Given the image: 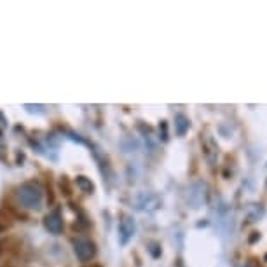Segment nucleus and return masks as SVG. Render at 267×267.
Masks as SVG:
<instances>
[{
	"instance_id": "obj_1",
	"label": "nucleus",
	"mask_w": 267,
	"mask_h": 267,
	"mask_svg": "<svg viewBox=\"0 0 267 267\" xmlns=\"http://www.w3.org/2000/svg\"><path fill=\"white\" fill-rule=\"evenodd\" d=\"M18 199L30 210H39L42 206V190L33 184H25L18 189Z\"/></svg>"
},
{
	"instance_id": "obj_2",
	"label": "nucleus",
	"mask_w": 267,
	"mask_h": 267,
	"mask_svg": "<svg viewBox=\"0 0 267 267\" xmlns=\"http://www.w3.org/2000/svg\"><path fill=\"white\" fill-rule=\"evenodd\" d=\"M135 231H137V226H135V220L129 215H124L121 220H119V243L122 247L129 243L135 236Z\"/></svg>"
},
{
	"instance_id": "obj_3",
	"label": "nucleus",
	"mask_w": 267,
	"mask_h": 267,
	"mask_svg": "<svg viewBox=\"0 0 267 267\" xmlns=\"http://www.w3.org/2000/svg\"><path fill=\"white\" fill-rule=\"evenodd\" d=\"M74 253L80 262L91 260L95 255V244L89 239H75L74 241Z\"/></svg>"
},
{
	"instance_id": "obj_4",
	"label": "nucleus",
	"mask_w": 267,
	"mask_h": 267,
	"mask_svg": "<svg viewBox=\"0 0 267 267\" xmlns=\"http://www.w3.org/2000/svg\"><path fill=\"white\" fill-rule=\"evenodd\" d=\"M161 205V199L155 194H142L137 199V208L140 211H154Z\"/></svg>"
},
{
	"instance_id": "obj_5",
	"label": "nucleus",
	"mask_w": 267,
	"mask_h": 267,
	"mask_svg": "<svg viewBox=\"0 0 267 267\" xmlns=\"http://www.w3.org/2000/svg\"><path fill=\"white\" fill-rule=\"evenodd\" d=\"M46 229L51 232V234H61L63 231V218H61V213L56 210V211H51V213L46 217Z\"/></svg>"
},
{
	"instance_id": "obj_6",
	"label": "nucleus",
	"mask_w": 267,
	"mask_h": 267,
	"mask_svg": "<svg viewBox=\"0 0 267 267\" xmlns=\"http://www.w3.org/2000/svg\"><path fill=\"white\" fill-rule=\"evenodd\" d=\"M175 129H176V135H180V137L187 133V129H189L187 117H185V116H176V119H175Z\"/></svg>"
},
{
	"instance_id": "obj_7",
	"label": "nucleus",
	"mask_w": 267,
	"mask_h": 267,
	"mask_svg": "<svg viewBox=\"0 0 267 267\" xmlns=\"http://www.w3.org/2000/svg\"><path fill=\"white\" fill-rule=\"evenodd\" d=\"M77 184H79V187L84 190V192H91V190H93V184L86 180V176H79L77 178Z\"/></svg>"
}]
</instances>
